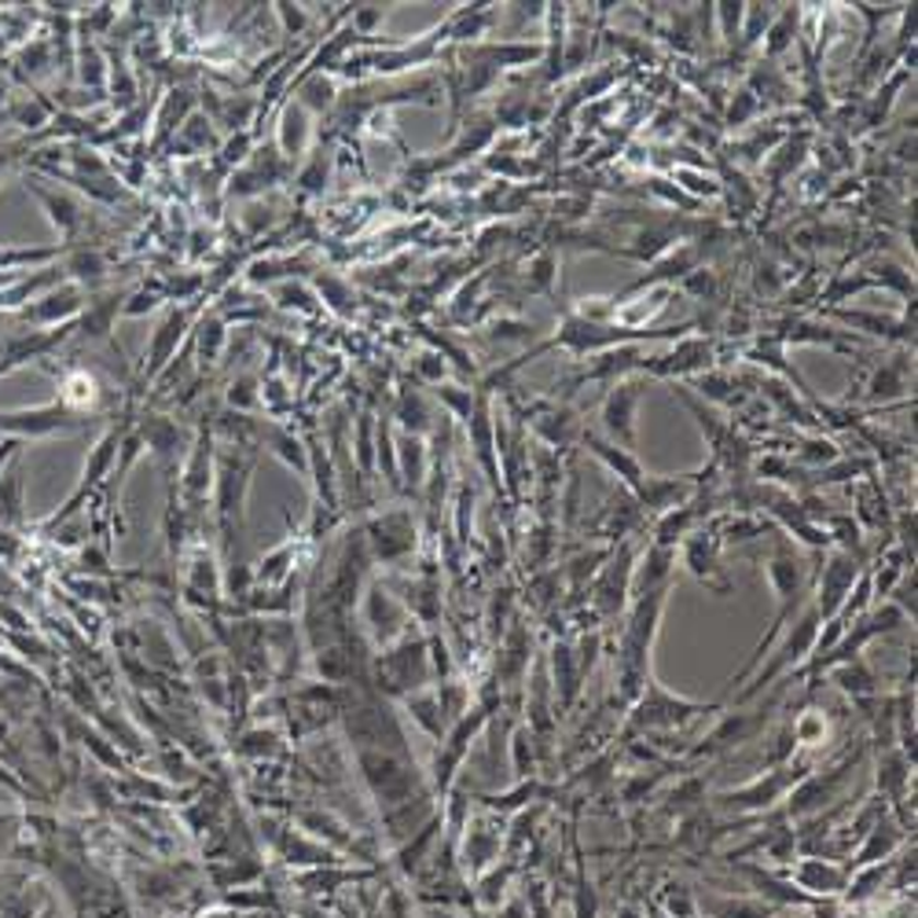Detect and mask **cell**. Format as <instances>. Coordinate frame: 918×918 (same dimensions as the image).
<instances>
[{
	"instance_id": "cell-2",
	"label": "cell",
	"mask_w": 918,
	"mask_h": 918,
	"mask_svg": "<svg viewBox=\"0 0 918 918\" xmlns=\"http://www.w3.org/2000/svg\"><path fill=\"white\" fill-rule=\"evenodd\" d=\"M768 580H772V592L779 599V610H775V621H772V628L764 632L761 643H757V650H753V658L746 661V669L743 672H753L757 665L764 661V654L768 647H772V639L783 632V621L790 617V610H794V599L801 592V563L794 555H775L772 563H768Z\"/></svg>"
},
{
	"instance_id": "cell-7",
	"label": "cell",
	"mask_w": 918,
	"mask_h": 918,
	"mask_svg": "<svg viewBox=\"0 0 918 918\" xmlns=\"http://www.w3.org/2000/svg\"><path fill=\"white\" fill-rule=\"evenodd\" d=\"M852 580H857V563H849L846 555H834L830 566H823V585H819V617H834L846 603V596L852 592Z\"/></svg>"
},
{
	"instance_id": "cell-10",
	"label": "cell",
	"mask_w": 918,
	"mask_h": 918,
	"mask_svg": "<svg viewBox=\"0 0 918 918\" xmlns=\"http://www.w3.org/2000/svg\"><path fill=\"white\" fill-rule=\"evenodd\" d=\"M628 563L632 558L625 555V563H621V574H617V563L607 569L603 580H599V588H596V607L603 610V614H617L621 607H625V592H628Z\"/></svg>"
},
{
	"instance_id": "cell-11",
	"label": "cell",
	"mask_w": 918,
	"mask_h": 918,
	"mask_svg": "<svg viewBox=\"0 0 918 918\" xmlns=\"http://www.w3.org/2000/svg\"><path fill=\"white\" fill-rule=\"evenodd\" d=\"M896 841H900V834H896V827H889V823H879L874 830H868V841L860 846L857 852V860H852V868H871V863H879L882 857H889V852L896 849Z\"/></svg>"
},
{
	"instance_id": "cell-3",
	"label": "cell",
	"mask_w": 918,
	"mask_h": 918,
	"mask_svg": "<svg viewBox=\"0 0 918 918\" xmlns=\"http://www.w3.org/2000/svg\"><path fill=\"white\" fill-rule=\"evenodd\" d=\"M721 710V705H702V702H688V699H677V694H669L658 683H647V694H643V702L636 705V716H632V732H658V727H677L683 721H691V716L699 713H713Z\"/></svg>"
},
{
	"instance_id": "cell-5",
	"label": "cell",
	"mask_w": 918,
	"mask_h": 918,
	"mask_svg": "<svg viewBox=\"0 0 918 918\" xmlns=\"http://www.w3.org/2000/svg\"><path fill=\"white\" fill-rule=\"evenodd\" d=\"M805 779V772L797 768H779V772H768V779H757L743 790H732V794H721V808L732 812H746V808H768L772 801H779L790 790V783Z\"/></svg>"
},
{
	"instance_id": "cell-8",
	"label": "cell",
	"mask_w": 918,
	"mask_h": 918,
	"mask_svg": "<svg viewBox=\"0 0 918 918\" xmlns=\"http://www.w3.org/2000/svg\"><path fill=\"white\" fill-rule=\"evenodd\" d=\"M636 400H639V386L636 383H625L621 389H614V397L607 400V430L610 434H617L625 445L636 441V423H632V416H636Z\"/></svg>"
},
{
	"instance_id": "cell-6",
	"label": "cell",
	"mask_w": 918,
	"mask_h": 918,
	"mask_svg": "<svg viewBox=\"0 0 918 918\" xmlns=\"http://www.w3.org/2000/svg\"><path fill=\"white\" fill-rule=\"evenodd\" d=\"M790 879H794L790 885H797L805 896H834L849 885V871L838 868V863H830V860L812 857V860H801Z\"/></svg>"
},
{
	"instance_id": "cell-1",
	"label": "cell",
	"mask_w": 918,
	"mask_h": 918,
	"mask_svg": "<svg viewBox=\"0 0 918 918\" xmlns=\"http://www.w3.org/2000/svg\"><path fill=\"white\" fill-rule=\"evenodd\" d=\"M665 592H669V580L654 592L639 596L636 614H632V625L625 628V639H621V658H617V672H621V699H636L647 683V661H650V643L654 632H658L661 610H665Z\"/></svg>"
},
{
	"instance_id": "cell-9",
	"label": "cell",
	"mask_w": 918,
	"mask_h": 918,
	"mask_svg": "<svg viewBox=\"0 0 918 918\" xmlns=\"http://www.w3.org/2000/svg\"><path fill=\"white\" fill-rule=\"evenodd\" d=\"M375 871H339V863L335 868H313V871H305L298 874V882L305 893H335L339 885H353V882H367Z\"/></svg>"
},
{
	"instance_id": "cell-4",
	"label": "cell",
	"mask_w": 918,
	"mask_h": 918,
	"mask_svg": "<svg viewBox=\"0 0 918 918\" xmlns=\"http://www.w3.org/2000/svg\"><path fill=\"white\" fill-rule=\"evenodd\" d=\"M819 621H823V617H819V610H816V607H808V614L801 617L797 625H794V632H790V636L783 639V650H779L775 658L768 661V669L757 672V680L749 683V688H746L743 694H738V699L746 702V699H753V694H761V691H764L768 683H772L775 677H783V672L790 669V665H797L801 658H808V654L816 650Z\"/></svg>"
}]
</instances>
